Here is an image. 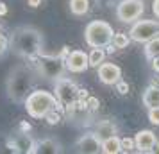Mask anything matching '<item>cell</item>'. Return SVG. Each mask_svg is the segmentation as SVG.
<instances>
[{
  "label": "cell",
  "mask_w": 159,
  "mask_h": 154,
  "mask_svg": "<svg viewBox=\"0 0 159 154\" xmlns=\"http://www.w3.org/2000/svg\"><path fill=\"white\" fill-rule=\"evenodd\" d=\"M9 49L16 56L25 59H34L41 54L43 49V34L32 25H20L9 36Z\"/></svg>",
  "instance_id": "1"
},
{
  "label": "cell",
  "mask_w": 159,
  "mask_h": 154,
  "mask_svg": "<svg viewBox=\"0 0 159 154\" xmlns=\"http://www.w3.org/2000/svg\"><path fill=\"white\" fill-rule=\"evenodd\" d=\"M32 84H34V73L29 66L20 65L13 68L7 77V97L13 102H25V99L29 97L32 91Z\"/></svg>",
  "instance_id": "2"
},
{
  "label": "cell",
  "mask_w": 159,
  "mask_h": 154,
  "mask_svg": "<svg viewBox=\"0 0 159 154\" xmlns=\"http://www.w3.org/2000/svg\"><path fill=\"white\" fill-rule=\"evenodd\" d=\"M23 104H25V110L29 113V117H32V118H45L47 113H50L52 110L65 111V104L59 102L57 97L54 93L45 91V90L30 91Z\"/></svg>",
  "instance_id": "3"
},
{
  "label": "cell",
  "mask_w": 159,
  "mask_h": 154,
  "mask_svg": "<svg viewBox=\"0 0 159 154\" xmlns=\"http://www.w3.org/2000/svg\"><path fill=\"white\" fill-rule=\"evenodd\" d=\"M113 36H115V30L109 25L107 22L104 20H93L86 25L84 29V40L86 43L91 47V49H97V47H111L113 43Z\"/></svg>",
  "instance_id": "4"
},
{
  "label": "cell",
  "mask_w": 159,
  "mask_h": 154,
  "mask_svg": "<svg viewBox=\"0 0 159 154\" xmlns=\"http://www.w3.org/2000/svg\"><path fill=\"white\" fill-rule=\"evenodd\" d=\"M36 66L39 73L50 79V81H57L61 77H65L66 73V63H65V58L61 56H45V54H39L36 56Z\"/></svg>",
  "instance_id": "5"
},
{
  "label": "cell",
  "mask_w": 159,
  "mask_h": 154,
  "mask_svg": "<svg viewBox=\"0 0 159 154\" xmlns=\"http://www.w3.org/2000/svg\"><path fill=\"white\" fill-rule=\"evenodd\" d=\"M129 36L136 43H147L148 40L159 36V20H136L129 30Z\"/></svg>",
  "instance_id": "6"
},
{
  "label": "cell",
  "mask_w": 159,
  "mask_h": 154,
  "mask_svg": "<svg viewBox=\"0 0 159 154\" xmlns=\"http://www.w3.org/2000/svg\"><path fill=\"white\" fill-rule=\"evenodd\" d=\"M145 13L143 0H122L116 4V18L123 23H134Z\"/></svg>",
  "instance_id": "7"
},
{
  "label": "cell",
  "mask_w": 159,
  "mask_h": 154,
  "mask_svg": "<svg viewBox=\"0 0 159 154\" xmlns=\"http://www.w3.org/2000/svg\"><path fill=\"white\" fill-rule=\"evenodd\" d=\"M56 82V86H54V91H56V97H57V100L61 104H75L79 100V91L80 88L72 81V79H68V77H61L57 79Z\"/></svg>",
  "instance_id": "8"
},
{
  "label": "cell",
  "mask_w": 159,
  "mask_h": 154,
  "mask_svg": "<svg viewBox=\"0 0 159 154\" xmlns=\"http://www.w3.org/2000/svg\"><path fill=\"white\" fill-rule=\"evenodd\" d=\"M66 68L72 73H82L89 68V58H88L86 52L82 50H72L65 59Z\"/></svg>",
  "instance_id": "9"
},
{
  "label": "cell",
  "mask_w": 159,
  "mask_h": 154,
  "mask_svg": "<svg viewBox=\"0 0 159 154\" xmlns=\"http://www.w3.org/2000/svg\"><path fill=\"white\" fill-rule=\"evenodd\" d=\"M75 147H77L79 152L97 154V152H102V140H98V136L95 133H86L77 140Z\"/></svg>",
  "instance_id": "10"
},
{
  "label": "cell",
  "mask_w": 159,
  "mask_h": 154,
  "mask_svg": "<svg viewBox=\"0 0 159 154\" xmlns=\"http://www.w3.org/2000/svg\"><path fill=\"white\" fill-rule=\"evenodd\" d=\"M98 79H100V82H104V84H116V82L122 79V68L118 65H115V63H102V65H98Z\"/></svg>",
  "instance_id": "11"
},
{
  "label": "cell",
  "mask_w": 159,
  "mask_h": 154,
  "mask_svg": "<svg viewBox=\"0 0 159 154\" xmlns=\"http://www.w3.org/2000/svg\"><path fill=\"white\" fill-rule=\"evenodd\" d=\"M7 145L11 151H15V152H22V154H27V152H34L36 151V142L30 138V136H27L25 133H22V134H16L15 138H11L7 142Z\"/></svg>",
  "instance_id": "12"
},
{
  "label": "cell",
  "mask_w": 159,
  "mask_h": 154,
  "mask_svg": "<svg viewBox=\"0 0 159 154\" xmlns=\"http://www.w3.org/2000/svg\"><path fill=\"white\" fill-rule=\"evenodd\" d=\"M156 142H157L156 133L150 131V129H143V131L136 133V136H134L136 151H139V152H150V149L154 147Z\"/></svg>",
  "instance_id": "13"
},
{
  "label": "cell",
  "mask_w": 159,
  "mask_h": 154,
  "mask_svg": "<svg viewBox=\"0 0 159 154\" xmlns=\"http://www.w3.org/2000/svg\"><path fill=\"white\" fill-rule=\"evenodd\" d=\"M93 133L98 136V140H107L111 136H115L116 133H118V127L113 120H100V122H97L93 127Z\"/></svg>",
  "instance_id": "14"
},
{
  "label": "cell",
  "mask_w": 159,
  "mask_h": 154,
  "mask_svg": "<svg viewBox=\"0 0 159 154\" xmlns=\"http://www.w3.org/2000/svg\"><path fill=\"white\" fill-rule=\"evenodd\" d=\"M63 151V145L56 138H45L41 142H36V151L39 154H59Z\"/></svg>",
  "instance_id": "15"
},
{
  "label": "cell",
  "mask_w": 159,
  "mask_h": 154,
  "mask_svg": "<svg viewBox=\"0 0 159 154\" xmlns=\"http://www.w3.org/2000/svg\"><path fill=\"white\" fill-rule=\"evenodd\" d=\"M141 100H143V106H145V108H148V110H150V108L159 106V86L150 84V86L143 91Z\"/></svg>",
  "instance_id": "16"
},
{
  "label": "cell",
  "mask_w": 159,
  "mask_h": 154,
  "mask_svg": "<svg viewBox=\"0 0 159 154\" xmlns=\"http://www.w3.org/2000/svg\"><path fill=\"white\" fill-rule=\"evenodd\" d=\"M102 152L106 154H118V152H123L122 151V138L118 136H111V138L104 140L102 142Z\"/></svg>",
  "instance_id": "17"
},
{
  "label": "cell",
  "mask_w": 159,
  "mask_h": 154,
  "mask_svg": "<svg viewBox=\"0 0 159 154\" xmlns=\"http://www.w3.org/2000/svg\"><path fill=\"white\" fill-rule=\"evenodd\" d=\"M70 11L75 16H84L89 11V0H70Z\"/></svg>",
  "instance_id": "18"
},
{
  "label": "cell",
  "mask_w": 159,
  "mask_h": 154,
  "mask_svg": "<svg viewBox=\"0 0 159 154\" xmlns=\"http://www.w3.org/2000/svg\"><path fill=\"white\" fill-rule=\"evenodd\" d=\"M88 58H89V66L98 68V65H102L106 61V50L102 47H97V49H93V50L88 54Z\"/></svg>",
  "instance_id": "19"
},
{
  "label": "cell",
  "mask_w": 159,
  "mask_h": 154,
  "mask_svg": "<svg viewBox=\"0 0 159 154\" xmlns=\"http://www.w3.org/2000/svg\"><path fill=\"white\" fill-rule=\"evenodd\" d=\"M145 56L148 59H154L159 56V36L152 38L145 43Z\"/></svg>",
  "instance_id": "20"
},
{
  "label": "cell",
  "mask_w": 159,
  "mask_h": 154,
  "mask_svg": "<svg viewBox=\"0 0 159 154\" xmlns=\"http://www.w3.org/2000/svg\"><path fill=\"white\" fill-rule=\"evenodd\" d=\"M130 43V36H127L125 32H115L113 36V47L116 50L118 49H127V45Z\"/></svg>",
  "instance_id": "21"
},
{
  "label": "cell",
  "mask_w": 159,
  "mask_h": 154,
  "mask_svg": "<svg viewBox=\"0 0 159 154\" xmlns=\"http://www.w3.org/2000/svg\"><path fill=\"white\" fill-rule=\"evenodd\" d=\"M47 122L50 125H56V124H59V120H61V111H57V110H52L50 113H47Z\"/></svg>",
  "instance_id": "22"
},
{
  "label": "cell",
  "mask_w": 159,
  "mask_h": 154,
  "mask_svg": "<svg viewBox=\"0 0 159 154\" xmlns=\"http://www.w3.org/2000/svg\"><path fill=\"white\" fill-rule=\"evenodd\" d=\"M148 120H150L154 125H159V106L148 110Z\"/></svg>",
  "instance_id": "23"
},
{
  "label": "cell",
  "mask_w": 159,
  "mask_h": 154,
  "mask_svg": "<svg viewBox=\"0 0 159 154\" xmlns=\"http://www.w3.org/2000/svg\"><path fill=\"white\" fill-rule=\"evenodd\" d=\"M136 149V143H134V138H122V151L127 152V151H132Z\"/></svg>",
  "instance_id": "24"
},
{
  "label": "cell",
  "mask_w": 159,
  "mask_h": 154,
  "mask_svg": "<svg viewBox=\"0 0 159 154\" xmlns=\"http://www.w3.org/2000/svg\"><path fill=\"white\" fill-rule=\"evenodd\" d=\"M115 86H116V91H118L120 95H127V93H129V84H127L125 81H122V79L116 82Z\"/></svg>",
  "instance_id": "25"
},
{
  "label": "cell",
  "mask_w": 159,
  "mask_h": 154,
  "mask_svg": "<svg viewBox=\"0 0 159 154\" xmlns=\"http://www.w3.org/2000/svg\"><path fill=\"white\" fill-rule=\"evenodd\" d=\"M86 106L89 111H95L98 110V106H100V102H98V99H95V97H88L86 99Z\"/></svg>",
  "instance_id": "26"
},
{
  "label": "cell",
  "mask_w": 159,
  "mask_h": 154,
  "mask_svg": "<svg viewBox=\"0 0 159 154\" xmlns=\"http://www.w3.org/2000/svg\"><path fill=\"white\" fill-rule=\"evenodd\" d=\"M9 49V38L4 36V32H0V56H4V52Z\"/></svg>",
  "instance_id": "27"
},
{
  "label": "cell",
  "mask_w": 159,
  "mask_h": 154,
  "mask_svg": "<svg viewBox=\"0 0 159 154\" xmlns=\"http://www.w3.org/2000/svg\"><path fill=\"white\" fill-rule=\"evenodd\" d=\"M97 2V6H102V7H109L111 4H115L116 0H95Z\"/></svg>",
  "instance_id": "28"
},
{
  "label": "cell",
  "mask_w": 159,
  "mask_h": 154,
  "mask_svg": "<svg viewBox=\"0 0 159 154\" xmlns=\"http://www.w3.org/2000/svg\"><path fill=\"white\" fill-rule=\"evenodd\" d=\"M152 13L156 15V18H159V0H154V4H152Z\"/></svg>",
  "instance_id": "29"
},
{
  "label": "cell",
  "mask_w": 159,
  "mask_h": 154,
  "mask_svg": "<svg viewBox=\"0 0 159 154\" xmlns=\"http://www.w3.org/2000/svg\"><path fill=\"white\" fill-rule=\"evenodd\" d=\"M152 68L156 70V73H159V56L152 59Z\"/></svg>",
  "instance_id": "30"
},
{
  "label": "cell",
  "mask_w": 159,
  "mask_h": 154,
  "mask_svg": "<svg viewBox=\"0 0 159 154\" xmlns=\"http://www.w3.org/2000/svg\"><path fill=\"white\" fill-rule=\"evenodd\" d=\"M27 4H29L30 7H38L41 4V0H27Z\"/></svg>",
  "instance_id": "31"
},
{
  "label": "cell",
  "mask_w": 159,
  "mask_h": 154,
  "mask_svg": "<svg viewBox=\"0 0 159 154\" xmlns=\"http://www.w3.org/2000/svg\"><path fill=\"white\" fill-rule=\"evenodd\" d=\"M7 13V7H6V4L4 2H0V16H4Z\"/></svg>",
  "instance_id": "32"
},
{
  "label": "cell",
  "mask_w": 159,
  "mask_h": 154,
  "mask_svg": "<svg viewBox=\"0 0 159 154\" xmlns=\"http://www.w3.org/2000/svg\"><path fill=\"white\" fill-rule=\"evenodd\" d=\"M150 152H157L159 154V142H156V143H154V147L150 149Z\"/></svg>",
  "instance_id": "33"
},
{
  "label": "cell",
  "mask_w": 159,
  "mask_h": 154,
  "mask_svg": "<svg viewBox=\"0 0 159 154\" xmlns=\"http://www.w3.org/2000/svg\"><path fill=\"white\" fill-rule=\"evenodd\" d=\"M152 84H154V86H159V73H157V77L152 79Z\"/></svg>",
  "instance_id": "34"
},
{
  "label": "cell",
  "mask_w": 159,
  "mask_h": 154,
  "mask_svg": "<svg viewBox=\"0 0 159 154\" xmlns=\"http://www.w3.org/2000/svg\"><path fill=\"white\" fill-rule=\"evenodd\" d=\"M0 32H4V27H2V25H0Z\"/></svg>",
  "instance_id": "35"
}]
</instances>
